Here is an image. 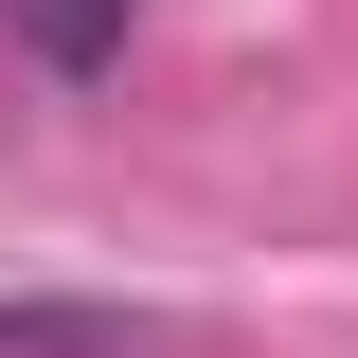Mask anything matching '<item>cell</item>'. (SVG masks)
Segmentation results:
<instances>
[{"instance_id": "6da1fadb", "label": "cell", "mask_w": 358, "mask_h": 358, "mask_svg": "<svg viewBox=\"0 0 358 358\" xmlns=\"http://www.w3.org/2000/svg\"><path fill=\"white\" fill-rule=\"evenodd\" d=\"M0 18H18V54H54V72H108L143 0H0Z\"/></svg>"}]
</instances>
